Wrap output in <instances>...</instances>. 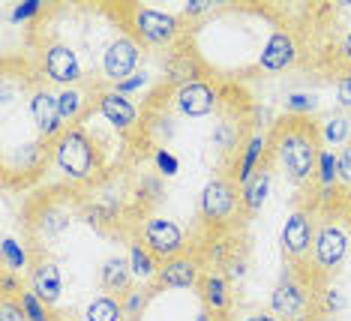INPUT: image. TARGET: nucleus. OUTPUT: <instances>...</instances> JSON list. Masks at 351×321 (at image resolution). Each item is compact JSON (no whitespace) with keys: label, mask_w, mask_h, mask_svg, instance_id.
Returning a JSON list of instances; mask_svg holds the SVG:
<instances>
[{"label":"nucleus","mask_w":351,"mask_h":321,"mask_svg":"<svg viewBox=\"0 0 351 321\" xmlns=\"http://www.w3.org/2000/svg\"><path fill=\"white\" fill-rule=\"evenodd\" d=\"M156 279L162 288H193L198 283V264L189 255H178V259L162 261Z\"/></svg>","instance_id":"16"},{"label":"nucleus","mask_w":351,"mask_h":321,"mask_svg":"<svg viewBox=\"0 0 351 321\" xmlns=\"http://www.w3.org/2000/svg\"><path fill=\"white\" fill-rule=\"evenodd\" d=\"M54 165L66 180H87L97 171V147L82 126H69L54 141Z\"/></svg>","instance_id":"2"},{"label":"nucleus","mask_w":351,"mask_h":321,"mask_svg":"<svg viewBox=\"0 0 351 321\" xmlns=\"http://www.w3.org/2000/svg\"><path fill=\"white\" fill-rule=\"evenodd\" d=\"M324 303H327V309L339 312L342 307H346V298L339 294V288H327V292H324Z\"/></svg>","instance_id":"35"},{"label":"nucleus","mask_w":351,"mask_h":321,"mask_svg":"<svg viewBox=\"0 0 351 321\" xmlns=\"http://www.w3.org/2000/svg\"><path fill=\"white\" fill-rule=\"evenodd\" d=\"M202 294H204V309H210L213 316H226L231 307V292H228V279L226 274L213 270L202 279Z\"/></svg>","instance_id":"18"},{"label":"nucleus","mask_w":351,"mask_h":321,"mask_svg":"<svg viewBox=\"0 0 351 321\" xmlns=\"http://www.w3.org/2000/svg\"><path fill=\"white\" fill-rule=\"evenodd\" d=\"M156 165L162 168V174H178V159H174L171 154H165V150L156 154Z\"/></svg>","instance_id":"34"},{"label":"nucleus","mask_w":351,"mask_h":321,"mask_svg":"<svg viewBox=\"0 0 351 321\" xmlns=\"http://www.w3.org/2000/svg\"><path fill=\"white\" fill-rule=\"evenodd\" d=\"M99 285L106 294H126L132 285V268L126 255H108L99 268Z\"/></svg>","instance_id":"17"},{"label":"nucleus","mask_w":351,"mask_h":321,"mask_svg":"<svg viewBox=\"0 0 351 321\" xmlns=\"http://www.w3.org/2000/svg\"><path fill=\"white\" fill-rule=\"evenodd\" d=\"M339 51H342V58H346V63L351 67V34L342 39V45H339Z\"/></svg>","instance_id":"41"},{"label":"nucleus","mask_w":351,"mask_h":321,"mask_svg":"<svg viewBox=\"0 0 351 321\" xmlns=\"http://www.w3.org/2000/svg\"><path fill=\"white\" fill-rule=\"evenodd\" d=\"M3 264H6V274H12V270H25L27 268V255L21 250L19 243H15L12 237L3 240Z\"/></svg>","instance_id":"26"},{"label":"nucleus","mask_w":351,"mask_h":321,"mask_svg":"<svg viewBox=\"0 0 351 321\" xmlns=\"http://www.w3.org/2000/svg\"><path fill=\"white\" fill-rule=\"evenodd\" d=\"M276 163L282 165L285 178L291 183H309L318 171V154H322V135L315 132L313 123H289L282 126L274 141Z\"/></svg>","instance_id":"1"},{"label":"nucleus","mask_w":351,"mask_h":321,"mask_svg":"<svg viewBox=\"0 0 351 321\" xmlns=\"http://www.w3.org/2000/svg\"><path fill=\"white\" fill-rule=\"evenodd\" d=\"M279 243H282V252L291 255V259H303L315 243V222L309 211H291L289 219L282 222V231H279Z\"/></svg>","instance_id":"11"},{"label":"nucleus","mask_w":351,"mask_h":321,"mask_svg":"<svg viewBox=\"0 0 351 321\" xmlns=\"http://www.w3.org/2000/svg\"><path fill=\"white\" fill-rule=\"evenodd\" d=\"M348 252V231L337 219H324L315 228V243H313V261L318 270H337L346 261Z\"/></svg>","instance_id":"3"},{"label":"nucleus","mask_w":351,"mask_h":321,"mask_svg":"<svg viewBox=\"0 0 351 321\" xmlns=\"http://www.w3.org/2000/svg\"><path fill=\"white\" fill-rule=\"evenodd\" d=\"M145 246L156 255L159 261H169L183 255V246H186V235L169 216H154L145 226Z\"/></svg>","instance_id":"6"},{"label":"nucleus","mask_w":351,"mask_h":321,"mask_svg":"<svg viewBox=\"0 0 351 321\" xmlns=\"http://www.w3.org/2000/svg\"><path fill=\"white\" fill-rule=\"evenodd\" d=\"M145 303H147V292H145V288H130V292H126V298H123V316L135 318L141 309H145Z\"/></svg>","instance_id":"29"},{"label":"nucleus","mask_w":351,"mask_h":321,"mask_svg":"<svg viewBox=\"0 0 351 321\" xmlns=\"http://www.w3.org/2000/svg\"><path fill=\"white\" fill-rule=\"evenodd\" d=\"M315 178L322 180L324 189H330L333 183L339 180V163H337V154H330L327 147H322V154H318V171Z\"/></svg>","instance_id":"25"},{"label":"nucleus","mask_w":351,"mask_h":321,"mask_svg":"<svg viewBox=\"0 0 351 321\" xmlns=\"http://www.w3.org/2000/svg\"><path fill=\"white\" fill-rule=\"evenodd\" d=\"M30 117H34L36 130L43 139H54L58 141L63 132H66V126H63L60 120V102H58V93H51L49 87H39L30 96Z\"/></svg>","instance_id":"12"},{"label":"nucleus","mask_w":351,"mask_h":321,"mask_svg":"<svg viewBox=\"0 0 351 321\" xmlns=\"http://www.w3.org/2000/svg\"><path fill=\"white\" fill-rule=\"evenodd\" d=\"M294 60H298V43H294V36L289 30H274L258 54V67L265 72H282L294 67Z\"/></svg>","instance_id":"14"},{"label":"nucleus","mask_w":351,"mask_h":321,"mask_svg":"<svg viewBox=\"0 0 351 321\" xmlns=\"http://www.w3.org/2000/svg\"><path fill=\"white\" fill-rule=\"evenodd\" d=\"M204 10H210V0H193V3L186 6V12H189V15H195V12H204Z\"/></svg>","instance_id":"39"},{"label":"nucleus","mask_w":351,"mask_h":321,"mask_svg":"<svg viewBox=\"0 0 351 321\" xmlns=\"http://www.w3.org/2000/svg\"><path fill=\"white\" fill-rule=\"evenodd\" d=\"M195 321H213V316H210V309H202L198 312V318Z\"/></svg>","instance_id":"42"},{"label":"nucleus","mask_w":351,"mask_h":321,"mask_svg":"<svg viewBox=\"0 0 351 321\" xmlns=\"http://www.w3.org/2000/svg\"><path fill=\"white\" fill-rule=\"evenodd\" d=\"M58 102H60V120L69 130V123H75V120L82 117L84 96H82V91H75V87H63V91L58 93Z\"/></svg>","instance_id":"24"},{"label":"nucleus","mask_w":351,"mask_h":321,"mask_svg":"<svg viewBox=\"0 0 351 321\" xmlns=\"http://www.w3.org/2000/svg\"><path fill=\"white\" fill-rule=\"evenodd\" d=\"M217 102H219V93L207 82H202V78H186V82H180L178 91H174V106H178V111L183 117L213 115Z\"/></svg>","instance_id":"10"},{"label":"nucleus","mask_w":351,"mask_h":321,"mask_svg":"<svg viewBox=\"0 0 351 321\" xmlns=\"http://www.w3.org/2000/svg\"><path fill=\"white\" fill-rule=\"evenodd\" d=\"M318 135H322L324 144H346L351 141V117L346 115V111H333V115H327L322 120V130H318Z\"/></svg>","instance_id":"20"},{"label":"nucleus","mask_w":351,"mask_h":321,"mask_svg":"<svg viewBox=\"0 0 351 321\" xmlns=\"http://www.w3.org/2000/svg\"><path fill=\"white\" fill-rule=\"evenodd\" d=\"M39 159V144H25V147L19 150V163L21 168H30Z\"/></svg>","instance_id":"33"},{"label":"nucleus","mask_w":351,"mask_h":321,"mask_svg":"<svg viewBox=\"0 0 351 321\" xmlns=\"http://www.w3.org/2000/svg\"><path fill=\"white\" fill-rule=\"evenodd\" d=\"M30 292L36 294L45 307H54L63 294V270L54 259H36L30 270Z\"/></svg>","instance_id":"13"},{"label":"nucleus","mask_w":351,"mask_h":321,"mask_svg":"<svg viewBox=\"0 0 351 321\" xmlns=\"http://www.w3.org/2000/svg\"><path fill=\"white\" fill-rule=\"evenodd\" d=\"M234 279H243V274H246V264L243 261H237V259H231V270H228Z\"/></svg>","instance_id":"40"},{"label":"nucleus","mask_w":351,"mask_h":321,"mask_svg":"<svg viewBox=\"0 0 351 321\" xmlns=\"http://www.w3.org/2000/svg\"><path fill=\"white\" fill-rule=\"evenodd\" d=\"M0 321H27V312H25V307H21V298L3 294V300H0Z\"/></svg>","instance_id":"28"},{"label":"nucleus","mask_w":351,"mask_h":321,"mask_svg":"<svg viewBox=\"0 0 351 321\" xmlns=\"http://www.w3.org/2000/svg\"><path fill=\"white\" fill-rule=\"evenodd\" d=\"M141 84H145V78H126V82L123 84H117V91H121V93H130V91H135V87H141Z\"/></svg>","instance_id":"38"},{"label":"nucleus","mask_w":351,"mask_h":321,"mask_svg":"<svg viewBox=\"0 0 351 321\" xmlns=\"http://www.w3.org/2000/svg\"><path fill=\"white\" fill-rule=\"evenodd\" d=\"M34 12H39V0H27L25 6H15L12 19H15V21H21V19H30Z\"/></svg>","instance_id":"36"},{"label":"nucleus","mask_w":351,"mask_h":321,"mask_svg":"<svg viewBox=\"0 0 351 321\" xmlns=\"http://www.w3.org/2000/svg\"><path fill=\"white\" fill-rule=\"evenodd\" d=\"M285 108L298 111V115H309V111H315V96L313 93H291L289 99H285Z\"/></svg>","instance_id":"30"},{"label":"nucleus","mask_w":351,"mask_h":321,"mask_svg":"<svg viewBox=\"0 0 351 321\" xmlns=\"http://www.w3.org/2000/svg\"><path fill=\"white\" fill-rule=\"evenodd\" d=\"M43 72L49 75V82L60 87H73L82 78V60H78L73 45L49 43L43 48Z\"/></svg>","instance_id":"8"},{"label":"nucleus","mask_w":351,"mask_h":321,"mask_svg":"<svg viewBox=\"0 0 351 321\" xmlns=\"http://www.w3.org/2000/svg\"><path fill=\"white\" fill-rule=\"evenodd\" d=\"M306 307H309V292L294 274H282L279 283L270 292V312L279 321H298L306 318Z\"/></svg>","instance_id":"5"},{"label":"nucleus","mask_w":351,"mask_h":321,"mask_svg":"<svg viewBox=\"0 0 351 321\" xmlns=\"http://www.w3.org/2000/svg\"><path fill=\"white\" fill-rule=\"evenodd\" d=\"M126 259H130V268H132V279H138V283L156 276L159 268H162V261H159L145 243H132L130 252H126Z\"/></svg>","instance_id":"19"},{"label":"nucleus","mask_w":351,"mask_h":321,"mask_svg":"<svg viewBox=\"0 0 351 321\" xmlns=\"http://www.w3.org/2000/svg\"><path fill=\"white\" fill-rule=\"evenodd\" d=\"M337 163H339V183L351 187V141L337 154Z\"/></svg>","instance_id":"31"},{"label":"nucleus","mask_w":351,"mask_h":321,"mask_svg":"<svg viewBox=\"0 0 351 321\" xmlns=\"http://www.w3.org/2000/svg\"><path fill=\"white\" fill-rule=\"evenodd\" d=\"M237 204H241V192L228 178H210L202 189V198H198L202 216L207 222H217V226L234 216Z\"/></svg>","instance_id":"4"},{"label":"nucleus","mask_w":351,"mask_h":321,"mask_svg":"<svg viewBox=\"0 0 351 321\" xmlns=\"http://www.w3.org/2000/svg\"><path fill=\"white\" fill-rule=\"evenodd\" d=\"M138 58H141V45L135 43L132 36L111 39L106 45V51H102V63H99L102 75L114 84H123L135 72V67H138Z\"/></svg>","instance_id":"7"},{"label":"nucleus","mask_w":351,"mask_h":321,"mask_svg":"<svg viewBox=\"0 0 351 321\" xmlns=\"http://www.w3.org/2000/svg\"><path fill=\"white\" fill-rule=\"evenodd\" d=\"M261 154H265V135H252L250 144H246V154H243V159H241V174H237L241 187H243V183H250L255 174L261 171V168H258Z\"/></svg>","instance_id":"23"},{"label":"nucleus","mask_w":351,"mask_h":321,"mask_svg":"<svg viewBox=\"0 0 351 321\" xmlns=\"http://www.w3.org/2000/svg\"><path fill=\"white\" fill-rule=\"evenodd\" d=\"M132 24H135V34L150 45H169L180 30V21L171 12L154 10V6H138L132 12Z\"/></svg>","instance_id":"9"},{"label":"nucleus","mask_w":351,"mask_h":321,"mask_svg":"<svg viewBox=\"0 0 351 321\" xmlns=\"http://www.w3.org/2000/svg\"><path fill=\"white\" fill-rule=\"evenodd\" d=\"M241 321H279V318L270 309H255V312H246Z\"/></svg>","instance_id":"37"},{"label":"nucleus","mask_w":351,"mask_h":321,"mask_svg":"<svg viewBox=\"0 0 351 321\" xmlns=\"http://www.w3.org/2000/svg\"><path fill=\"white\" fill-rule=\"evenodd\" d=\"M123 318V300H117L114 294H99L87 303L84 321H121Z\"/></svg>","instance_id":"21"},{"label":"nucleus","mask_w":351,"mask_h":321,"mask_svg":"<svg viewBox=\"0 0 351 321\" xmlns=\"http://www.w3.org/2000/svg\"><path fill=\"white\" fill-rule=\"evenodd\" d=\"M97 111L108 120L111 126H114V130H132L135 120H138V108H135V102L126 93L117 91V87L114 91H102L97 96Z\"/></svg>","instance_id":"15"},{"label":"nucleus","mask_w":351,"mask_h":321,"mask_svg":"<svg viewBox=\"0 0 351 321\" xmlns=\"http://www.w3.org/2000/svg\"><path fill=\"white\" fill-rule=\"evenodd\" d=\"M21 307H25V312H27V321H51L49 307H45V303L30 292V288L27 292H21Z\"/></svg>","instance_id":"27"},{"label":"nucleus","mask_w":351,"mask_h":321,"mask_svg":"<svg viewBox=\"0 0 351 321\" xmlns=\"http://www.w3.org/2000/svg\"><path fill=\"white\" fill-rule=\"evenodd\" d=\"M267 189H270V174L258 171L250 183H243V187H241V204L250 213L261 211V204H265V198H267Z\"/></svg>","instance_id":"22"},{"label":"nucleus","mask_w":351,"mask_h":321,"mask_svg":"<svg viewBox=\"0 0 351 321\" xmlns=\"http://www.w3.org/2000/svg\"><path fill=\"white\" fill-rule=\"evenodd\" d=\"M298 321H309V318H298Z\"/></svg>","instance_id":"43"},{"label":"nucleus","mask_w":351,"mask_h":321,"mask_svg":"<svg viewBox=\"0 0 351 321\" xmlns=\"http://www.w3.org/2000/svg\"><path fill=\"white\" fill-rule=\"evenodd\" d=\"M337 102L342 108H351V75H342L339 84H337Z\"/></svg>","instance_id":"32"}]
</instances>
